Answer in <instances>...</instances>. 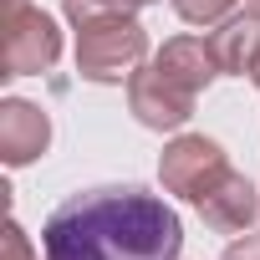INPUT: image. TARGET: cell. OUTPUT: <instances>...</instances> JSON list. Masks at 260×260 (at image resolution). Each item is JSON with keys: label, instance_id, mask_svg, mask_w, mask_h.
Instances as JSON below:
<instances>
[{"label": "cell", "instance_id": "1", "mask_svg": "<svg viewBox=\"0 0 260 260\" xmlns=\"http://www.w3.org/2000/svg\"><path fill=\"white\" fill-rule=\"evenodd\" d=\"M41 250L46 260H179L184 224L138 184H102L46 214Z\"/></svg>", "mask_w": 260, "mask_h": 260}]
</instances>
